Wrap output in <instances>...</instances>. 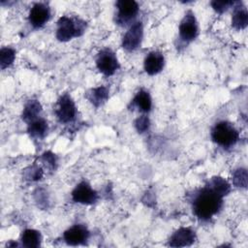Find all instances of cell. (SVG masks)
<instances>
[{"mask_svg": "<svg viewBox=\"0 0 248 248\" xmlns=\"http://www.w3.org/2000/svg\"><path fill=\"white\" fill-rule=\"evenodd\" d=\"M135 127L139 133H143L145 132L148 127H149V119L147 116L142 115L140 116L136 121H135Z\"/></svg>", "mask_w": 248, "mask_h": 248, "instance_id": "cell-23", "label": "cell"}, {"mask_svg": "<svg viewBox=\"0 0 248 248\" xmlns=\"http://www.w3.org/2000/svg\"><path fill=\"white\" fill-rule=\"evenodd\" d=\"M196 239L195 232L189 228H180L170 238L169 245L172 247H184L191 245Z\"/></svg>", "mask_w": 248, "mask_h": 248, "instance_id": "cell-12", "label": "cell"}, {"mask_svg": "<svg viewBox=\"0 0 248 248\" xmlns=\"http://www.w3.org/2000/svg\"><path fill=\"white\" fill-rule=\"evenodd\" d=\"M96 65L99 71L106 76L113 75L119 67V64L114 52H112L108 48L103 49L99 53L96 60Z\"/></svg>", "mask_w": 248, "mask_h": 248, "instance_id": "cell-4", "label": "cell"}, {"mask_svg": "<svg viewBox=\"0 0 248 248\" xmlns=\"http://www.w3.org/2000/svg\"><path fill=\"white\" fill-rule=\"evenodd\" d=\"M72 199L74 202L78 203L92 204L97 201L98 195L87 182L83 181L78 184L73 190Z\"/></svg>", "mask_w": 248, "mask_h": 248, "instance_id": "cell-8", "label": "cell"}, {"mask_svg": "<svg viewBox=\"0 0 248 248\" xmlns=\"http://www.w3.org/2000/svg\"><path fill=\"white\" fill-rule=\"evenodd\" d=\"M198 23L193 12L188 11L179 24V37L184 42H191L198 36Z\"/></svg>", "mask_w": 248, "mask_h": 248, "instance_id": "cell-5", "label": "cell"}, {"mask_svg": "<svg viewBox=\"0 0 248 248\" xmlns=\"http://www.w3.org/2000/svg\"><path fill=\"white\" fill-rule=\"evenodd\" d=\"M232 26L237 29H244L248 24V14L243 6H236L234 8L232 17Z\"/></svg>", "mask_w": 248, "mask_h": 248, "instance_id": "cell-15", "label": "cell"}, {"mask_svg": "<svg viewBox=\"0 0 248 248\" xmlns=\"http://www.w3.org/2000/svg\"><path fill=\"white\" fill-rule=\"evenodd\" d=\"M164 63H165V59L161 52L151 51L146 55L143 66H144L145 72L148 75L153 76L162 71V69L164 68Z\"/></svg>", "mask_w": 248, "mask_h": 248, "instance_id": "cell-13", "label": "cell"}, {"mask_svg": "<svg viewBox=\"0 0 248 248\" xmlns=\"http://www.w3.org/2000/svg\"><path fill=\"white\" fill-rule=\"evenodd\" d=\"M135 105L141 110V111H149L152 106L151 97L147 91L140 90L134 98Z\"/></svg>", "mask_w": 248, "mask_h": 248, "instance_id": "cell-19", "label": "cell"}, {"mask_svg": "<svg viewBox=\"0 0 248 248\" xmlns=\"http://www.w3.org/2000/svg\"><path fill=\"white\" fill-rule=\"evenodd\" d=\"M108 97V90L105 86H99L97 88H94L88 94V98L90 102L95 107H99L102 104H104L107 101Z\"/></svg>", "mask_w": 248, "mask_h": 248, "instance_id": "cell-18", "label": "cell"}, {"mask_svg": "<svg viewBox=\"0 0 248 248\" xmlns=\"http://www.w3.org/2000/svg\"><path fill=\"white\" fill-rule=\"evenodd\" d=\"M42 107L41 104L37 100H30L26 103L23 111H22V119L28 123L38 118V114L41 112Z\"/></svg>", "mask_w": 248, "mask_h": 248, "instance_id": "cell-14", "label": "cell"}, {"mask_svg": "<svg viewBox=\"0 0 248 248\" xmlns=\"http://www.w3.org/2000/svg\"><path fill=\"white\" fill-rule=\"evenodd\" d=\"M28 132L33 138L42 139L47 132V123L43 118H37L28 123Z\"/></svg>", "mask_w": 248, "mask_h": 248, "instance_id": "cell-16", "label": "cell"}, {"mask_svg": "<svg viewBox=\"0 0 248 248\" xmlns=\"http://www.w3.org/2000/svg\"><path fill=\"white\" fill-rule=\"evenodd\" d=\"M233 184L237 187L245 188L247 186V171L245 169H239L233 172Z\"/></svg>", "mask_w": 248, "mask_h": 248, "instance_id": "cell-22", "label": "cell"}, {"mask_svg": "<svg viewBox=\"0 0 248 248\" xmlns=\"http://www.w3.org/2000/svg\"><path fill=\"white\" fill-rule=\"evenodd\" d=\"M143 36V27L141 22L134 23L125 33L122 39V46L129 51L135 50L140 46Z\"/></svg>", "mask_w": 248, "mask_h": 248, "instance_id": "cell-7", "label": "cell"}, {"mask_svg": "<svg viewBox=\"0 0 248 248\" xmlns=\"http://www.w3.org/2000/svg\"><path fill=\"white\" fill-rule=\"evenodd\" d=\"M49 8L44 3H36L29 12V21L32 26L42 27L49 18Z\"/></svg>", "mask_w": 248, "mask_h": 248, "instance_id": "cell-9", "label": "cell"}, {"mask_svg": "<svg viewBox=\"0 0 248 248\" xmlns=\"http://www.w3.org/2000/svg\"><path fill=\"white\" fill-rule=\"evenodd\" d=\"M16 52L11 47H3L0 51V65L1 69L9 67L15 60Z\"/></svg>", "mask_w": 248, "mask_h": 248, "instance_id": "cell-21", "label": "cell"}, {"mask_svg": "<svg viewBox=\"0 0 248 248\" xmlns=\"http://www.w3.org/2000/svg\"><path fill=\"white\" fill-rule=\"evenodd\" d=\"M118 21L126 22L134 18L139 12V5L134 0H119L116 2Z\"/></svg>", "mask_w": 248, "mask_h": 248, "instance_id": "cell-11", "label": "cell"}, {"mask_svg": "<svg viewBox=\"0 0 248 248\" xmlns=\"http://www.w3.org/2000/svg\"><path fill=\"white\" fill-rule=\"evenodd\" d=\"M83 30V22L76 21L68 16H62L57 21L56 38L61 42H67L74 37L79 36Z\"/></svg>", "mask_w": 248, "mask_h": 248, "instance_id": "cell-3", "label": "cell"}, {"mask_svg": "<svg viewBox=\"0 0 248 248\" xmlns=\"http://www.w3.org/2000/svg\"><path fill=\"white\" fill-rule=\"evenodd\" d=\"M43 161L45 163H47V165L51 168H54L55 164H56V159L54 154L50 153V152H46L43 154Z\"/></svg>", "mask_w": 248, "mask_h": 248, "instance_id": "cell-25", "label": "cell"}, {"mask_svg": "<svg viewBox=\"0 0 248 248\" xmlns=\"http://www.w3.org/2000/svg\"><path fill=\"white\" fill-rule=\"evenodd\" d=\"M232 5H233V2L232 1H212L211 2L212 8L219 14H222L225 11H227Z\"/></svg>", "mask_w": 248, "mask_h": 248, "instance_id": "cell-24", "label": "cell"}, {"mask_svg": "<svg viewBox=\"0 0 248 248\" xmlns=\"http://www.w3.org/2000/svg\"><path fill=\"white\" fill-rule=\"evenodd\" d=\"M207 186L222 197L226 196L230 192V184L224 178L219 176L211 178Z\"/></svg>", "mask_w": 248, "mask_h": 248, "instance_id": "cell-20", "label": "cell"}, {"mask_svg": "<svg viewBox=\"0 0 248 248\" xmlns=\"http://www.w3.org/2000/svg\"><path fill=\"white\" fill-rule=\"evenodd\" d=\"M55 113L59 121L63 123H68L75 119L77 108L74 101L69 95L65 94L59 99Z\"/></svg>", "mask_w": 248, "mask_h": 248, "instance_id": "cell-6", "label": "cell"}, {"mask_svg": "<svg viewBox=\"0 0 248 248\" xmlns=\"http://www.w3.org/2000/svg\"><path fill=\"white\" fill-rule=\"evenodd\" d=\"M87 229L81 225H75L64 232V239L69 245L77 246L83 244L88 238Z\"/></svg>", "mask_w": 248, "mask_h": 248, "instance_id": "cell-10", "label": "cell"}, {"mask_svg": "<svg viewBox=\"0 0 248 248\" xmlns=\"http://www.w3.org/2000/svg\"><path fill=\"white\" fill-rule=\"evenodd\" d=\"M222 198L206 185L194 200L193 208L195 214L202 220H208L221 208Z\"/></svg>", "mask_w": 248, "mask_h": 248, "instance_id": "cell-1", "label": "cell"}, {"mask_svg": "<svg viewBox=\"0 0 248 248\" xmlns=\"http://www.w3.org/2000/svg\"><path fill=\"white\" fill-rule=\"evenodd\" d=\"M212 140L219 145L228 147L233 145L238 140V132L229 122L221 121L217 123L211 132Z\"/></svg>", "mask_w": 248, "mask_h": 248, "instance_id": "cell-2", "label": "cell"}, {"mask_svg": "<svg viewBox=\"0 0 248 248\" xmlns=\"http://www.w3.org/2000/svg\"><path fill=\"white\" fill-rule=\"evenodd\" d=\"M21 243L28 248H35L41 244V234L35 230H25L21 235Z\"/></svg>", "mask_w": 248, "mask_h": 248, "instance_id": "cell-17", "label": "cell"}]
</instances>
